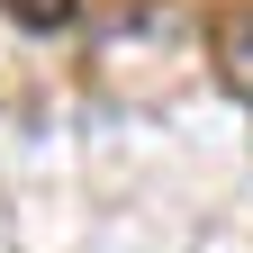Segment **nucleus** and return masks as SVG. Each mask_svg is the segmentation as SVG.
I'll return each instance as SVG.
<instances>
[{"mask_svg": "<svg viewBox=\"0 0 253 253\" xmlns=\"http://www.w3.org/2000/svg\"><path fill=\"white\" fill-rule=\"evenodd\" d=\"M0 9H9L18 27H63V18H73V0H0Z\"/></svg>", "mask_w": 253, "mask_h": 253, "instance_id": "obj_1", "label": "nucleus"}]
</instances>
